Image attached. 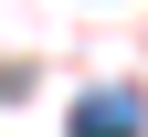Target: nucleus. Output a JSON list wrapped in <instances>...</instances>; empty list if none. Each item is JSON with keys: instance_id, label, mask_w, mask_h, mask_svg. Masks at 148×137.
Instances as JSON below:
<instances>
[{"instance_id": "nucleus-1", "label": "nucleus", "mask_w": 148, "mask_h": 137, "mask_svg": "<svg viewBox=\"0 0 148 137\" xmlns=\"http://www.w3.org/2000/svg\"><path fill=\"white\" fill-rule=\"evenodd\" d=\"M74 137H138V95H85L74 106Z\"/></svg>"}, {"instance_id": "nucleus-2", "label": "nucleus", "mask_w": 148, "mask_h": 137, "mask_svg": "<svg viewBox=\"0 0 148 137\" xmlns=\"http://www.w3.org/2000/svg\"><path fill=\"white\" fill-rule=\"evenodd\" d=\"M0 95H11V74H0Z\"/></svg>"}]
</instances>
